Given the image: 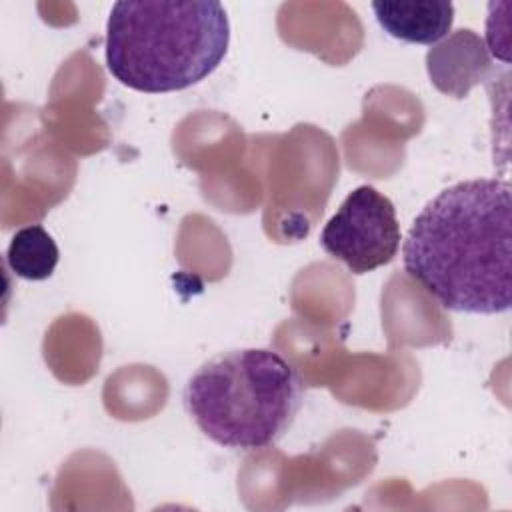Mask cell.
<instances>
[{"label":"cell","mask_w":512,"mask_h":512,"mask_svg":"<svg viewBox=\"0 0 512 512\" xmlns=\"http://www.w3.org/2000/svg\"><path fill=\"white\" fill-rule=\"evenodd\" d=\"M406 274L442 308L504 314L512 306V188L474 178L438 192L402 244Z\"/></svg>","instance_id":"1"},{"label":"cell","mask_w":512,"mask_h":512,"mask_svg":"<svg viewBox=\"0 0 512 512\" xmlns=\"http://www.w3.org/2000/svg\"><path fill=\"white\" fill-rule=\"evenodd\" d=\"M228 44L230 22L220 2L120 0L106 22V68L132 90L178 92L208 78Z\"/></svg>","instance_id":"2"},{"label":"cell","mask_w":512,"mask_h":512,"mask_svg":"<svg viewBox=\"0 0 512 512\" xmlns=\"http://www.w3.org/2000/svg\"><path fill=\"white\" fill-rule=\"evenodd\" d=\"M304 398L298 370L276 350H226L196 368L182 402L198 430L222 448L262 450L292 428Z\"/></svg>","instance_id":"3"},{"label":"cell","mask_w":512,"mask_h":512,"mask_svg":"<svg viewBox=\"0 0 512 512\" xmlns=\"http://www.w3.org/2000/svg\"><path fill=\"white\" fill-rule=\"evenodd\" d=\"M400 240L392 200L370 184L354 188L320 232L322 250L352 274H366L392 262Z\"/></svg>","instance_id":"4"},{"label":"cell","mask_w":512,"mask_h":512,"mask_svg":"<svg viewBox=\"0 0 512 512\" xmlns=\"http://www.w3.org/2000/svg\"><path fill=\"white\" fill-rule=\"evenodd\" d=\"M372 10L384 32L408 44L432 46L454 24V4L448 0H376Z\"/></svg>","instance_id":"5"},{"label":"cell","mask_w":512,"mask_h":512,"mask_svg":"<svg viewBox=\"0 0 512 512\" xmlns=\"http://www.w3.org/2000/svg\"><path fill=\"white\" fill-rule=\"evenodd\" d=\"M60 250L44 226L32 224L16 230L6 248L8 268L24 280L40 282L54 274Z\"/></svg>","instance_id":"6"}]
</instances>
